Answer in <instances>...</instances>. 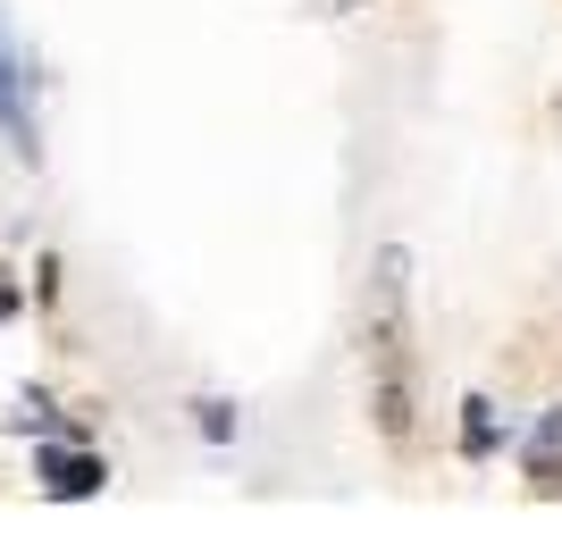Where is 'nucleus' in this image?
I'll use <instances>...</instances> for the list:
<instances>
[{"mask_svg": "<svg viewBox=\"0 0 562 553\" xmlns=\"http://www.w3.org/2000/svg\"><path fill=\"white\" fill-rule=\"evenodd\" d=\"M462 411H470V453H487V444H495V411H487V403H462Z\"/></svg>", "mask_w": 562, "mask_h": 553, "instance_id": "5", "label": "nucleus"}, {"mask_svg": "<svg viewBox=\"0 0 562 553\" xmlns=\"http://www.w3.org/2000/svg\"><path fill=\"white\" fill-rule=\"evenodd\" d=\"M43 478H50V495H93L110 470H101V461H85V453H50V461H43Z\"/></svg>", "mask_w": 562, "mask_h": 553, "instance_id": "3", "label": "nucleus"}, {"mask_svg": "<svg viewBox=\"0 0 562 553\" xmlns=\"http://www.w3.org/2000/svg\"><path fill=\"white\" fill-rule=\"evenodd\" d=\"M529 478H538V486H562V411H546L538 437H529Z\"/></svg>", "mask_w": 562, "mask_h": 553, "instance_id": "4", "label": "nucleus"}, {"mask_svg": "<svg viewBox=\"0 0 562 553\" xmlns=\"http://www.w3.org/2000/svg\"><path fill=\"white\" fill-rule=\"evenodd\" d=\"M370 352H378V419H386V437H403V428H412V394H403V252H378Z\"/></svg>", "mask_w": 562, "mask_h": 553, "instance_id": "1", "label": "nucleus"}, {"mask_svg": "<svg viewBox=\"0 0 562 553\" xmlns=\"http://www.w3.org/2000/svg\"><path fill=\"white\" fill-rule=\"evenodd\" d=\"M9 311H18V285H9V276H0V319H9Z\"/></svg>", "mask_w": 562, "mask_h": 553, "instance_id": "6", "label": "nucleus"}, {"mask_svg": "<svg viewBox=\"0 0 562 553\" xmlns=\"http://www.w3.org/2000/svg\"><path fill=\"white\" fill-rule=\"evenodd\" d=\"M0 126L18 151H34V117H25V50H18V25L0 9Z\"/></svg>", "mask_w": 562, "mask_h": 553, "instance_id": "2", "label": "nucleus"}]
</instances>
